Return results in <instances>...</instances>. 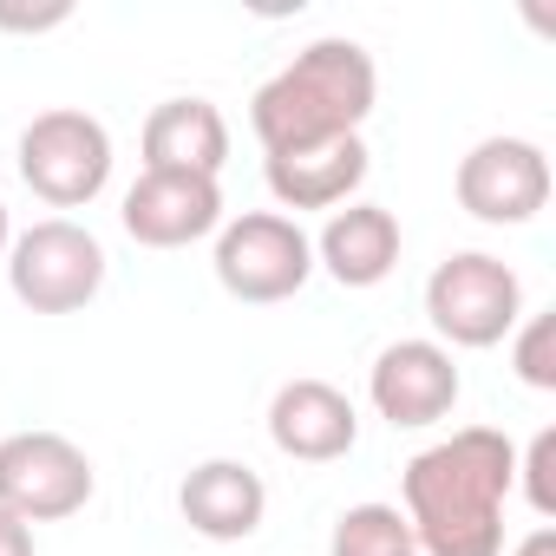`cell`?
<instances>
[{
  "mask_svg": "<svg viewBox=\"0 0 556 556\" xmlns=\"http://www.w3.org/2000/svg\"><path fill=\"white\" fill-rule=\"evenodd\" d=\"M374 99H380L374 53L361 40H315L249 99V131L262 138L268 157H289L328 138H361Z\"/></svg>",
  "mask_w": 556,
  "mask_h": 556,
  "instance_id": "7a4b0ae2",
  "label": "cell"
},
{
  "mask_svg": "<svg viewBox=\"0 0 556 556\" xmlns=\"http://www.w3.org/2000/svg\"><path fill=\"white\" fill-rule=\"evenodd\" d=\"M549 471H556V432L543 426V432L530 439V458H523V478H530V510H536V517H556V484H549Z\"/></svg>",
  "mask_w": 556,
  "mask_h": 556,
  "instance_id": "ac0fdd59",
  "label": "cell"
},
{
  "mask_svg": "<svg viewBox=\"0 0 556 556\" xmlns=\"http://www.w3.org/2000/svg\"><path fill=\"white\" fill-rule=\"evenodd\" d=\"M367 393H374V413L400 432H419V426H439L452 406H458V367H452V348L439 341H393L374 374H367Z\"/></svg>",
  "mask_w": 556,
  "mask_h": 556,
  "instance_id": "9c48e42d",
  "label": "cell"
},
{
  "mask_svg": "<svg viewBox=\"0 0 556 556\" xmlns=\"http://www.w3.org/2000/svg\"><path fill=\"white\" fill-rule=\"evenodd\" d=\"M549 203V157L530 138H484L458 157V210L491 223V229H517Z\"/></svg>",
  "mask_w": 556,
  "mask_h": 556,
  "instance_id": "ba28073f",
  "label": "cell"
},
{
  "mask_svg": "<svg viewBox=\"0 0 556 556\" xmlns=\"http://www.w3.org/2000/svg\"><path fill=\"white\" fill-rule=\"evenodd\" d=\"M510 556H556V530H549V523H543V530H530Z\"/></svg>",
  "mask_w": 556,
  "mask_h": 556,
  "instance_id": "ffe728a7",
  "label": "cell"
},
{
  "mask_svg": "<svg viewBox=\"0 0 556 556\" xmlns=\"http://www.w3.org/2000/svg\"><path fill=\"white\" fill-rule=\"evenodd\" d=\"M21 177L40 203L53 210H79L112 184V131L92 112H40L21 131Z\"/></svg>",
  "mask_w": 556,
  "mask_h": 556,
  "instance_id": "8992f818",
  "label": "cell"
},
{
  "mask_svg": "<svg viewBox=\"0 0 556 556\" xmlns=\"http://www.w3.org/2000/svg\"><path fill=\"white\" fill-rule=\"evenodd\" d=\"M118 223H125V236L144 242V249H184V242H203L210 229H223V190H216V177L144 170V177L125 190Z\"/></svg>",
  "mask_w": 556,
  "mask_h": 556,
  "instance_id": "30bf717a",
  "label": "cell"
},
{
  "mask_svg": "<svg viewBox=\"0 0 556 556\" xmlns=\"http://www.w3.org/2000/svg\"><path fill=\"white\" fill-rule=\"evenodd\" d=\"M426 321L439 328V348H497L517 321H523V282L517 268L484 255V249H458L432 268L426 282Z\"/></svg>",
  "mask_w": 556,
  "mask_h": 556,
  "instance_id": "3957f363",
  "label": "cell"
},
{
  "mask_svg": "<svg viewBox=\"0 0 556 556\" xmlns=\"http://www.w3.org/2000/svg\"><path fill=\"white\" fill-rule=\"evenodd\" d=\"M14 242V223H8V203H0V249H8Z\"/></svg>",
  "mask_w": 556,
  "mask_h": 556,
  "instance_id": "44dd1931",
  "label": "cell"
},
{
  "mask_svg": "<svg viewBox=\"0 0 556 556\" xmlns=\"http://www.w3.org/2000/svg\"><path fill=\"white\" fill-rule=\"evenodd\" d=\"M517 484V445L491 426H465L426 445L400 491L413 549L426 556H504V497Z\"/></svg>",
  "mask_w": 556,
  "mask_h": 556,
  "instance_id": "6da1fadb",
  "label": "cell"
},
{
  "mask_svg": "<svg viewBox=\"0 0 556 556\" xmlns=\"http://www.w3.org/2000/svg\"><path fill=\"white\" fill-rule=\"evenodd\" d=\"M308 275H315V242L302 236L295 216L249 210L216 229V282L236 302H255V308L289 302V295H302Z\"/></svg>",
  "mask_w": 556,
  "mask_h": 556,
  "instance_id": "5b68a950",
  "label": "cell"
},
{
  "mask_svg": "<svg viewBox=\"0 0 556 556\" xmlns=\"http://www.w3.org/2000/svg\"><path fill=\"white\" fill-rule=\"evenodd\" d=\"M8 282L34 315H79L105 289V249L73 216H47L8 242Z\"/></svg>",
  "mask_w": 556,
  "mask_h": 556,
  "instance_id": "277c9868",
  "label": "cell"
},
{
  "mask_svg": "<svg viewBox=\"0 0 556 556\" xmlns=\"http://www.w3.org/2000/svg\"><path fill=\"white\" fill-rule=\"evenodd\" d=\"M0 556H34V530L8 510H0Z\"/></svg>",
  "mask_w": 556,
  "mask_h": 556,
  "instance_id": "d6986e66",
  "label": "cell"
},
{
  "mask_svg": "<svg viewBox=\"0 0 556 556\" xmlns=\"http://www.w3.org/2000/svg\"><path fill=\"white\" fill-rule=\"evenodd\" d=\"M268 439H275V452H282V458L334 465V458L354 452L361 413L328 380H289V387H275V400H268Z\"/></svg>",
  "mask_w": 556,
  "mask_h": 556,
  "instance_id": "8fae6325",
  "label": "cell"
},
{
  "mask_svg": "<svg viewBox=\"0 0 556 556\" xmlns=\"http://www.w3.org/2000/svg\"><path fill=\"white\" fill-rule=\"evenodd\" d=\"M262 177H268L282 210H334L367 184V144L361 138H328V144H308V151H289V157H268Z\"/></svg>",
  "mask_w": 556,
  "mask_h": 556,
  "instance_id": "5bb4252c",
  "label": "cell"
},
{
  "mask_svg": "<svg viewBox=\"0 0 556 556\" xmlns=\"http://www.w3.org/2000/svg\"><path fill=\"white\" fill-rule=\"evenodd\" d=\"M328 556H419L413 549V523L393 504H354L334 517Z\"/></svg>",
  "mask_w": 556,
  "mask_h": 556,
  "instance_id": "2e32d148",
  "label": "cell"
},
{
  "mask_svg": "<svg viewBox=\"0 0 556 556\" xmlns=\"http://www.w3.org/2000/svg\"><path fill=\"white\" fill-rule=\"evenodd\" d=\"M510 361H517V380L523 387L549 393L556 387V321L549 315H530L523 334H517V348H510Z\"/></svg>",
  "mask_w": 556,
  "mask_h": 556,
  "instance_id": "e0dca14e",
  "label": "cell"
},
{
  "mask_svg": "<svg viewBox=\"0 0 556 556\" xmlns=\"http://www.w3.org/2000/svg\"><path fill=\"white\" fill-rule=\"evenodd\" d=\"M92 497V458L60 432H14L0 439V510L34 523H60L86 510Z\"/></svg>",
  "mask_w": 556,
  "mask_h": 556,
  "instance_id": "52a82bcc",
  "label": "cell"
},
{
  "mask_svg": "<svg viewBox=\"0 0 556 556\" xmlns=\"http://www.w3.org/2000/svg\"><path fill=\"white\" fill-rule=\"evenodd\" d=\"M315 255L341 289H380L400 262V216L380 210V203H348V210L328 216Z\"/></svg>",
  "mask_w": 556,
  "mask_h": 556,
  "instance_id": "4fadbf2b",
  "label": "cell"
},
{
  "mask_svg": "<svg viewBox=\"0 0 556 556\" xmlns=\"http://www.w3.org/2000/svg\"><path fill=\"white\" fill-rule=\"evenodd\" d=\"M229 164V125L210 99H164L144 118V170L216 177Z\"/></svg>",
  "mask_w": 556,
  "mask_h": 556,
  "instance_id": "9a60e30c",
  "label": "cell"
},
{
  "mask_svg": "<svg viewBox=\"0 0 556 556\" xmlns=\"http://www.w3.org/2000/svg\"><path fill=\"white\" fill-rule=\"evenodd\" d=\"M177 510H184V523H190L197 536H210V543H242V536H255V523H262V510H268V491H262V478H255L249 465H236V458H203V465L177 484Z\"/></svg>",
  "mask_w": 556,
  "mask_h": 556,
  "instance_id": "7c38bea8",
  "label": "cell"
}]
</instances>
